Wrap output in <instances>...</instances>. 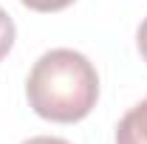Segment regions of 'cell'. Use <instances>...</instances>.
Listing matches in <instances>:
<instances>
[{
    "instance_id": "obj_1",
    "label": "cell",
    "mask_w": 147,
    "mask_h": 144,
    "mask_svg": "<svg viewBox=\"0 0 147 144\" xmlns=\"http://www.w3.org/2000/svg\"><path fill=\"white\" fill-rule=\"evenodd\" d=\"M26 99L28 108L45 122H82L96 108L99 73L85 54L74 48H51L28 71Z\"/></svg>"
},
{
    "instance_id": "obj_2",
    "label": "cell",
    "mask_w": 147,
    "mask_h": 144,
    "mask_svg": "<svg viewBox=\"0 0 147 144\" xmlns=\"http://www.w3.org/2000/svg\"><path fill=\"white\" fill-rule=\"evenodd\" d=\"M116 144H147V96L122 116L116 127Z\"/></svg>"
},
{
    "instance_id": "obj_3",
    "label": "cell",
    "mask_w": 147,
    "mask_h": 144,
    "mask_svg": "<svg viewBox=\"0 0 147 144\" xmlns=\"http://www.w3.org/2000/svg\"><path fill=\"white\" fill-rule=\"evenodd\" d=\"M14 37H17L14 20L9 17L3 9H0V62L6 59V54H9V51H11V45H14Z\"/></svg>"
},
{
    "instance_id": "obj_4",
    "label": "cell",
    "mask_w": 147,
    "mask_h": 144,
    "mask_svg": "<svg viewBox=\"0 0 147 144\" xmlns=\"http://www.w3.org/2000/svg\"><path fill=\"white\" fill-rule=\"evenodd\" d=\"M26 9H31V11H42V14H51V11H62V9H68L74 6L76 0H20Z\"/></svg>"
},
{
    "instance_id": "obj_5",
    "label": "cell",
    "mask_w": 147,
    "mask_h": 144,
    "mask_svg": "<svg viewBox=\"0 0 147 144\" xmlns=\"http://www.w3.org/2000/svg\"><path fill=\"white\" fill-rule=\"evenodd\" d=\"M136 48H139L142 59L147 62V17L142 20V26H139V31H136Z\"/></svg>"
},
{
    "instance_id": "obj_6",
    "label": "cell",
    "mask_w": 147,
    "mask_h": 144,
    "mask_svg": "<svg viewBox=\"0 0 147 144\" xmlns=\"http://www.w3.org/2000/svg\"><path fill=\"white\" fill-rule=\"evenodd\" d=\"M23 144H71V141L57 139V136H34V139H28V141H23Z\"/></svg>"
}]
</instances>
